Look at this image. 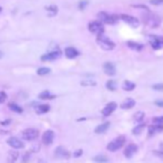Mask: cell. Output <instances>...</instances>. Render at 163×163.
I'll return each mask as SVG.
<instances>
[{
	"instance_id": "cell-1",
	"label": "cell",
	"mask_w": 163,
	"mask_h": 163,
	"mask_svg": "<svg viewBox=\"0 0 163 163\" xmlns=\"http://www.w3.org/2000/svg\"><path fill=\"white\" fill-rule=\"evenodd\" d=\"M97 42H98V44L103 50H107V51L112 50V49H114V47H116V44H114V42H113L112 40L109 39L108 37L104 36L103 33L98 35V37H97Z\"/></svg>"
},
{
	"instance_id": "cell-2",
	"label": "cell",
	"mask_w": 163,
	"mask_h": 163,
	"mask_svg": "<svg viewBox=\"0 0 163 163\" xmlns=\"http://www.w3.org/2000/svg\"><path fill=\"white\" fill-rule=\"evenodd\" d=\"M124 143H125L124 137H119V138L114 139L113 141L110 142V143L107 145V149H108L109 151H111V152H116V151H118L119 149H121L123 146Z\"/></svg>"
},
{
	"instance_id": "cell-3",
	"label": "cell",
	"mask_w": 163,
	"mask_h": 163,
	"mask_svg": "<svg viewBox=\"0 0 163 163\" xmlns=\"http://www.w3.org/2000/svg\"><path fill=\"white\" fill-rule=\"evenodd\" d=\"M116 16H111L109 15L108 12L105 11H101L98 14V19L103 23H107V25H114L116 21Z\"/></svg>"
},
{
	"instance_id": "cell-4",
	"label": "cell",
	"mask_w": 163,
	"mask_h": 163,
	"mask_svg": "<svg viewBox=\"0 0 163 163\" xmlns=\"http://www.w3.org/2000/svg\"><path fill=\"white\" fill-rule=\"evenodd\" d=\"M89 31L94 35H101L104 32V28H103V22L101 21H91L89 23Z\"/></svg>"
},
{
	"instance_id": "cell-5",
	"label": "cell",
	"mask_w": 163,
	"mask_h": 163,
	"mask_svg": "<svg viewBox=\"0 0 163 163\" xmlns=\"http://www.w3.org/2000/svg\"><path fill=\"white\" fill-rule=\"evenodd\" d=\"M149 42L151 44V47L155 50H159L163 48V37L156 36V35H151L149 36Z\"/></svg>"
},
{
	"instance_id": "cell-6",
	"label": "cell",
	"mask_w": 163,
	"mask_h": 163,
	"mask_svg": "<svg viewBox=\"0 0 163 163\" xmlns=\"http://www.w3.org/2000/svg\"><path fill=\"white\" fill-rule=\"evenodd\" d=\"M39 135V131L37 129H26L25 131L21 132V137L27 141H32V140H36Z\"/></svg>"
},
{
	"instance_id": "cell-7",
	"label": "cell",
	"mask_w": 163,
	"mask_h": 163,
	"mask_svg": "<svg viewBox=\"0 0 163 163\" xmlns=\"http://www.w3.org/2000/svg\"><path fill=\"white\" fill-rule=\"evenodd\" d=\"M120 18L122 19L124 22H127L128 25H130L131 27H133V28H138L139 25H140V21H139V19H137L135 17H133V16L122 14V15H120Z\"/></svg>"
},
{
	"instance_id": "cell-8",
	"label": "cell",
	"mask_w": 163,
	"mask_h": 163,
	"mask_svg": "<svg viewBox=\"0 0 163 163\" xmlns=\"http://www.w3.org/2000/svg\"><path fill=\"white\" fill-rule=\"evenodd\" d=\"M60 56H61V51L59 50V49H57V50H53L51 51V52H48V53L44 54L41 57V60L42 61H52V60L58 59Z\"/></svg>"
},
{
	"instance_id": "cell-9",
	"label": "cell",
	"mask_w": 163,
	"mask_h": 163,
	"mask_svg": "<svg viewBox=\"0 0 163 163\" xmlns=\"http://www.w3.org/2000/svg\"><path fill=\"white\" fill-rule=\"evenodd\" d=\"M54 139V132L52 130H47L42 134V143L44 145H50L53 142Z\"/></svg>"
},
{
	"instance_id": "cell-10",
	"label": "cell",
	"mask_w": 163,
	"mask_h": 163,
	"mask_svg": "<svg viewBox=\"0 0 163 163\" xmlns=\"http://www.w3.org/2000/svg\"><path fill=\"white\" fill-rule=\"evenodd\" d=\"M7 143L9 145H10L11 148L16 149V150H19V149H22L25 148V144H23V142L21 141V140H19V139L17 138H9V140L7 141Z\"/></svg>"
},
{
	"instance_id": "cell-11",
	"label": "cell",
	"mask_w": 163,
	"mask_h": 163,
	"mask_svg": "<svg viewBox=\"0 0 163 163\" xmlns=\"http://www.w3.org/2000/svg\"><path fill=\"white\" fill-rule=\"evenodd\" d=\"M116 102H109L108 104L105 105L104 109L102 110V116H109L110 114H112V112L116 109Z\"/></svg>"
},
{
	"instance_id": "cell-12",
	"label": "cell",
	"mask_w": 163,
	"mask_h": 163,
	"mask_svg": "<svg viewBox=\"0 0 163 163\" xmlns=\"http://www.w3.org/2000/svg\"><path fill=\"white\" fill-rule=\"evenodd\" d=\"M54 154L57 158H60V159H69L70 158V152L68 150H65L63 146H58L56 149Z\"/></svg>"
},
{
	"instance_id": "cell-13",
	"label": "cell",
	"mask_w": 163,
	"mask_h": 163,
	"mask_svg": "<svg viewBox=\"0 0 163 163\" xmlns=\"http://www.w3.org/2000/svg\"><path fill=\"white\" fill-rule=\"evenodd\" d=\"M163 131V124L162 123H155L151 125V127L149 128L148 130V135L149 137H152L154 134L156 133H160V132H162Z\"/></svg>"
},
{
	"instance_id": "cell-14",
	"label": "cell",
	"mask_w": 163,
	"mask_h": 163,
	"mask_svg": "<svg viewBox=\"0 0 163 163\" xmlns=\"http://www.w3.org/2000/svg\"><path fill=\"white\" fill-rule=\"evenodd\" d=\"M103 71L105 74L108 76H114L116 74V65H113L112 62H105L103 65Z\"/></svg>"
},
{
	"instance_id": "cell-15",
	"label": "cell",
	"mask_w": 163,
	"mask_h": 163,
	"mask_svg": "<svg viewBox=\"0 0 163 163\" xmlns=\"http://www.w3.org/2000/svg\"><path fill=\"white\" fill-rule=\"evenodd\" d=\"M65 56H67V58H69V59L77 58V57L80 54L79 51L77 50L76 48H73V47L67 48V49L65 50Z\"/></svg>"
},
{
	"instance_id": "cell-16",
	"label": "cell",
	"mask_w": 163,
	"mask_h": 163,
	"mask_svg": "<svg viewBox=\"0 0 163 163\" xmlns=\"http://www.w3.org/2000/svg\"><path fill=\"white\" fill-rule=\"evenodd\" d=\"M145 22H146V25H149L150 27H156V26H159L160 23V19L158 17H155L154 15H151L150 17H146L145 18Z\"/></svg>"
},
{
	"instance_id": "cell-17",
	"label": "cell",
	"mask_w": 163,
	"mask_h": 163,
	"mask_svg": "<svg viewBox=\"0 0 163 163\" xmlns=\"http://www.w3.org/2000/svg\"><path fill=\"white\" fill-rule=\"evenodd\" d=\"M137 151H138V146H137V145L129 144L127 148H125V150H124V155L127 156V158H131Z\"/></svg>"
},
{
	"instance_id": "cell-18",
	"label": "cell",
	"mask_w": 163,
	"mask_h": 163,
	"mask_svg": "<svg viewBox=\"0 0 163 163\" xmlns=\"http://www.w3.org/2000/svg\"><path fill=\"white\" fill-rule=\"evenodd\" d=\"M19 153L16 151V150H12V151H9L7 154V163H15L17 160H18Z\"/></svg>"
},
{
	"instance_id": "cell-19",
	"label": "cell",
	"mask_w": 163,
	"mask_h": 163,
	"mask_svg": "<svg viewBox=\"0 0 163 163\" xmlns=\"http://www.w3.org/2000/svg\"><path fill=\"white\" fill-rule=\"evenodd\" d=\"M134 105H135V101H134L133 99H131V98H128L127 100H124L122 103H121V108L122 109H131V108H133Z\"/></svg>"
},
{
	"instance_id": "cell-20",
	"label": "cell",
	"mask_w": 163,
	"mask_h": 163,
	"mask_svg": "<svg viewBox=\"0 0 163 163\" xmlns=\"http://www.w3.org/2000/svg\"><path fill=\"white\" fill-rule=\"evenodd\" d=\"M49 110H50V107L48 104H39L36 107V112L38 113V114L47 113V112H49Z\"/></svg>"
},
{
	"instance_id": "cell-21",
	"label": "cell",
	"mask_w": 163,
	"mask_h": 163,
	"mask_svg": "<svg viewBox=\"0 0 163 163\" xmlns=\"http://www.w3.org/2000/svg\"><path fill=\"white\" fill-rule=\"evenodd\" d=\"M109 127H110V122H104V123L100 124V125H98V127L95 128V130H94V132L95 133H104L105 131L108 130Z\"/></svg>"
},
{
	"instance_id": "cell-22",
	"label": "cell",
	"mask_w": 163,
	"mask_h": 163,
	"mask_svg": "<svg viewBox=\"0 0 163 163\" xmlns=\"http://www.w3.org/2000/svg\"><path fill=\"white\" fill-rule=\"evenodd\" d=\"M127 44H128V47L131 48V49H133V50L140 51L143 49V44H138V42H134V41H128Z\"/></svg>"
},
{
	"instance_id": "cell-23",
	"label": "cell",
	"mask_w": 163,
	"mask_h": 163,
	"mask_svg": "<svg viewBox=\"0 0 163 163\" xmlns=\"http://www.w3.org/2000/svg\"><path fill=\"white\" fill-rule=\"evenodd\" d=\"M56 95L52 93H50L49 91H44L39 94V99H42V100H51V99H54Z\"/></svg>"
},
{
	"instance_id": "cell-24",
	"label": "cell",
	"mask_w": 163,
	"mask_h": 163,
	"mask_svg": "<svg viewBox=\"0 0 163 163\" xmlns=\"http://www.w3.org/2000/svg\"><path fill=\"white\" fill-rule=\"evenodd\" d=\"M122 88H123V90H125V91H132V90H134V88H135V83L131 82L129 80H125Z\"/></svg>"
},
{
	"instance_id": "cell-25",
	"label": "cell",
	"mask_w": 163,
	"mask_h": 163,
	"mask_svg": "<svg viewBox=\"0 0 163 163\" xmlns=\"http://www.w3.org/2000/svg\"><path fill=\"white\" fill-rule=\"evenodd\" d=\"M105 87H107V89H108V90H110V91H116V82L114 81V80H109V81H107Z\"/></svg>"
},
{
	"instance_id": "cell-26",
	"label": "cell",
	"mask_w": 163,
	"mask_h": 163,
	"mask_svg": "<svg viewBox=\"0 0 163 163\" xmlns=\"http://www.w3.org/2000/svg\"><path fill=\"white\" fill-rule=\"evenodd\" d=\"M9 109H10V110H12L14 112L22 113V108H21V107H19V105H17L16 103H14V102H11V103H9Z\"/></svg>"
},
{
	"instance_id": "cell-27",
	"label": "cell",
	"mask_w": 163,
	"mask_h": 163,
	"mask_svg": "<svg viewBox=\"0 0 163 163\" xmlns=\"http://www.w3.org/2000/svg\"><path fill=\"white\" fill-rule=\"evenodd\" d=\"M51 72L50 68H47V67H42V68H39L37 73L39 74V76H46V74H49Z\"/></svg>"
},
{
	"instance_id": "cell-28",
	"label": "cell",
	"mask_w": 163,
	"mask_h": 163,
	"mask_svg": "<svg viewBox=\"0 0 163 163\" xmlns=\"http://www.w3.org/2000/svg\"><path fill=\"white\" fill-rule=\"evenodd\" d=\"M48 11V15L49 16H54L57 12H58V8H57V6H54V5H52V6H49V7L46 8Z\"/></svg>"
},
{
	"instance_id": "cell-29",
	"label": "cell",
	"mask_w": 163,
	"mask_h": 163,
	"mask_svg": "<svg viewBox=\"0 0 163 163\" xmlns=\"http://www.w3.org/2000/svg\"><path fill=\"white\" fill-rule=\"evenodd\" d=\"M93 161L97 163H105V162H108L109 160L105 155H97L93 159Z\"/></svg>"
},
{
	"instance_id": "cell-30",
	"label": "cell",
	"mask_w": 163,
	"mask_h": 163,
	"mask_svg": "<svg viewBox=\"0 0 163 163\" xmlns=\"http://www.w3.org/2000/svg\"><path fill=\"white\" fill-rule=\"evenodd\" d=\"M144 127H145V123H141V124H139L138 127H135L133 129V131H132V133L133 134H137V135H138V134H140L142 132V130H143V129H144Z\"/></svg>"
},
{
	"instance_id": "cell-31",
	"label": "cell",
	"mask_w": 163,
	"mask_h": 163,
	"mask_svg": "<svg viewBox=\"0 0 163 163\" xmlns=\"http://www.w3.org/2000/svg\"><path fill=\"white\" fill-rule=\"evenodd\" d=\"M134 119H135V121H138V122H141L142 120L144 119V112H142V111L137 112L135 116H134Z\"/></svg>"
},
{
	"instance_id": "cell-32",
	"label": "cell",
	"mask_w": 163,
	"mask_h": 163,
	"mask_svg": "<svg viewBox=\"0 0 163 163\" xmlns=\"http://www.w3.org/2000/svg\"><path fill=\"white\" fill-rule=\"evenodd\" d=\"M81 84H82V86H95V82H94V81H91V80H86V81H82Z\"/></svg>"
},
{
	"instance_id": "cell-33",
	"label": "cell",
	"mask_w": 163,
	"mask_h": 163,
	"mask_svg": "<svg viewBox=\"0 0 163 163\" xmlns=\"http://www.w3.org/2000/svg\"><path fill=\"white\" fill-rule=\"evenodd\" d=\"M6 99H7V94L5 93L4 91H0V103L6 101Z\"/></svg>"
},
{
	"instance_id": "cell-34",
	"label": "cell",
	"mask_w": 163,
	"mask_h": 163,
	"mask_svg": "<svg viewBox=\"0 0 163 163\" xmlns=\"http://www.w3.org/2000/svg\"><path fill=\"white\" fill-rule=\"evenodd\" d=\"M87 5H88V0H82V1L79 4V8L81 9V10H83Z\"/></svg>"
},
{
	"instance_id": "cell-35",
	"label": "cell",
	"mask_w": 163,
	"mask_h": 163,
	"mask_svg": "<svg viewBox=\"0 0 163 163\" xmlns=\"http://www.w3.org/2000/svg\"><path fill=\"white\" fill-rule=\"evenodd\" d=\"M153 89L156 91H163V84H161V83L154 84V86H153Z\"/></svg>"
},
{
	"instance_id": "cell-36",
	"label": "cell",
	"mask_w": 163,
	"mask_h": 163,
	"mask_svg": "<svg viewBox=\"0 0 163 163\" xmlns=\"http://www.w3.org/2000/svg\"><path fill=\"white\" fill-rule=\"evenodd\" d=\"M150 2H151V5H154V6H159V5L163 4V0H151Z\"/></svg>"
},
{
	"instance_id": "cell-37",
	"label": "cell",
	"mask_w": 163,
	"mask_h": 163,
	"mask_svg": "<svg viewBox=\"0 0 163 163\" xmlns=\"http://www.w3.org/2000/svg\"><path fill=\"white\" fill-rule=\"evenodd\" d=\"M133 7H135V8H142V9H144V10H146L149 12L150 11V9H149L146 6H144V5H133Z\"/></svg>"
},
{
	"instance_id": "cell-38",
	"label": "cell",
	"mask_w": 163,
	"mask_h": 163,
	"mask_svg": "<svg viewBox=\"0 0 163 163\" xmlns=\"http://www.w3.org/2000/svg\"><path fill=\"white\" fill-rule=\"evenodd\" d=\"M155 123H162L163 124V116H158V118H154L153 120Z\"/></svg>"
},
{
	"instance_id": "cell-39",
	"label": "cell",
	"mask_w": 163,
	"mask_h": 163,
	"mask_svg": "<svg viewBox=\"0 0 163 163\" xmlns=\"http://www.w3.org/2000/svg\"><path fill=\"white\" fill-rule=\"evenodd\" d=\"M81 154H82V150H78V151H76V152L73 153V155L76 156V158H79Z\"/></svg>"
},
{
	"instance_id": "cell-40",
	"label": "cell",
	"mask_w": 163,
	"mask_h": 163,
	"mask_svg": "<svg viewBox=\"0 0 163 163\" xmlns=\"http://www.w3.org/2000/svg\"><path fill=\"white\" fill-rule=\"evenodd\" d=\"M155 104L158 105V107H161V108H163V101H162V100H158V101H155Z\"/></svg>"
},
{
	"instance_id": "cell-41",
	"label": "cell",
	"mask_w": 163,
	"mask_h": 163,
	"mask_svg": "<svg viewBox=\"0 0 163 163\" xmlns=\"http://www.w3.org/2000/svg\"><path fill=\"white\" fill-rule=\"evenodd\" d=\"M154 154L159 155L160 158H163V152H159V151H154Z\"/></svg>"
},
{
	"instance_id": "cell-42",
	"label": "cell",
	"mask_w": 163,
	"mask_h": 163,
	"mask_svg": "<svg viewBox=\"0 0 163 163\" xmlns=\"http://www.w3.org/2000/svg\"><path fill=\"white\" fill-rule=\"evenodd\" d=\"M9 123H10V120H7V122H1L2 125H6V124H9Z\"/></svg>"
},
{
	"instance_id": "cell-43",
	"label": "cell",
	"mask_w": 163,
	"mask_h": 163,
	"mask_svg": "<svg viewBox=\"0 0 163 163\" xmlns=\"http://www.w3.org/2000/svg\"><path fill=\"white\" fill-rule=\"evenodd\" d=\"M1 57H2V52H1V51H0V58H1Z\"/></svg>"
},
{
	"instance_id": "cell-44",
	"label": "cell",
	"mask_w": 163,
	"mask_h": 163,
	"mask_svg": "<svg viewBox=\"0 0 163 163\" xmlns=\"http://www.w3.org/2000/svg\"><path fill=\"white\" fill-rule=\"evenodd\" d=\"M0 11H1V8H0Z\"/></svg>"
},
{
	"instance_id": "cell-45",
	"label": "cell",
	"mask_w": 163,
	"mask_h": 163,
	"mask_svg": "<svg viewBox=\"0 0 163 163\" xmlns=\"http://www.w3.org/2000/svg\"><path fill=\"white\" fill-rule=\"evenodd\" d=\"M162 150H163V146H162Z\"/></svg>"
}]
</instances>
